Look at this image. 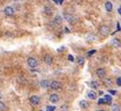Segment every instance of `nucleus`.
Returning a JSON list of instances; mask_svg holds the SVG:
<instances>
[{
    "mask_svg": "<svg viewBox=\"0 0 121 111\" xmlns=\"http://www.w3.org/2000/svg\"><path fill=\"white\" fill-rule=\"evenodd\" d=\"M27 64H28V66L30 68H36L38 66V61L35 57H29L28 60H27Z\"/></svg>",
    "mask_w": 121,
    "mask_h": 111,
    "instance_id": "1",
    "label": "nucleus"
},
{
    "mask_svg": "<svg viewBox=\"0 0 121 111\" xmlns=\"http://www.w3.org/2000/svg\"><path fill=\"white\" fill-rule=\"evenodd\" d=\"M48 88H51L52 90H60L61 89V83L59 81H51L48 84Z\"/></svg>",
    "mask_w": 121,
    "mask_h": 111,
    "instance_id": "2",
    "label": "nucleus"
},
{
    "mask_svg": "<svg viewBox=\"0 0 121 111\" xmlns=\"http://www.w3.org/2000/svg\"><path fill=\"white\" fill-rule=\"evenodd\" d=\"M99 34L104 37L107 36V35L110 34V28L107 27V26H102V27H99Z\"/></svg>",
    "mask_w": 121,
    "mask_h": 111,
    "instance_id": "3",
    "label": "nucleus"
},
{
    "mask_svg": "<svg viewBox=\"0 0 121 111\" xmlns=\"http://www.w3.org/2000/svg\"><path fill=\"white\" fill-rule=\"evenodd\" d=\"M29 101H30V103L32 104V105H38L39 103H40V98H39V96H37V95H34V96H31L30 98H29Z\"/></svg>",
    "mask_w": 121,
    "mask_h": 111,
    "instance_id": "4",
    "label": "nucleus"
},
{
    "mask_svg": "<svg viewBox=\"0 0 121 111\" xmlns=\"http://www.w3.org/2000/svg\"><path fill=\"white\" fill-rule=\"evenodd\" d=\"M4 13H5V15H7V16H13L14 13H15V9L13 8V7H10V6H7L6 8L4 9Z\"/></svg>",
    "mask_w": 121,
    "mask_h": 111,
    "instance_id": "5",
    "label": "nucleus"
},
{
    "mask_svg": "<svg viewBox=\"0 0 121 111\" xmlns=\"http://www.w3.org/2000/svg\"><path fill=\"white\" fill-rule=\"evenodd\" d=\"M105 74H106L105 68H98V69L96 71V75H97L99 79H104V78H105Z\"/></svg>",
    "mask_w": 121,
    "mask_h": 111,
    "instance_id": "6",
    "label": "nucleus"
},
{
    "mask_svg": "<svg viewBox=\"0 0 121 111\" xmlns=\"http://www.w3.org/2000/svg\"><path fill=\"white\" fill-rule=\"evenodd\" d=\"M44 63L46 65H51L53 63V57L51 55H45L44 56Z\"/></svg>",
    "mask_w": 121,
    "mask_h": 111,
    "instance_id": "7",
    "label": "nucleus"
},
{
    "mask_svg": "<svg viewBox=\"0 0 121 111\" xmlns=\"http://www.w3.org/2000/svg\"><path fill=\"white\" fill-rule=\"evenodd\" d=\"M50 102H52L53 104H56L59 102V96L56 95V94H51V96H50Z\"/></svg>",
    "mask_w": 121,
    "mask_h": 111,
    "instance_id": "8",
    "label": "nucleus"
},
{
    "mask_svg": "<svg viewBox=\"0 0 121 111\" xmlns=\"http://www.w3.org/2000/svg\"><path fill=\"white\" fill-rule=\"evenodd\" d=\"M88 97H89L90 100H96V98H97V94L93 92V90H89V92H88Z\"/></svg>",
    "mask_w": 121,
    "mask_h": 111,
    "instance_id": "9",
    "label": "nucleus"
},
{
    "mask_svg": "<svg viewBox=\"0 0 121 111\" xmlns=\"http://www.w3.org/2000/svg\"><path fill=\"white\" fill-rule=\"evenodd\" d=\"M48 84H50V81H48V80H42V81H40V87L44 88V89L48 88Z\"/></svg>",
    "mask_w": 121,
    "mask_h": 111,
    "instance_id": "10",
    "label": "nucleus"
},
{
    "mask_svg": "<svg viewBox=\"0 0 121 111\" xmlns=\"http://www.w3.org/2000/svg\"><path fill=\"white\" fill-rule=\"evenodd\" d=\"M112 45L114 46V47H121V42L119 39H112Z\"/></svg>",
    "mask_w": 121,
    "mask_h": 111,
    "instance_id": "11",
    "label": "nucleus"
},
{
    "mask_svg": "<svg viewBox=\"0 0 121 111\" xmlns=\"http://www.w3.org/2000/svg\"><path fill=\"white\" fill-rule=\"evenodd\" d=\"M64 18H65L68 22H74V18H73L69 13H65V14H64Z\"/></svg>",
    "mask_w": 121,
    "mask_h": 111,
    "instance_id": "12",
    "label": "nucleus"
},
{
    "mask_svg": "<svg viewBox=\"0 0 121 111\" xmlns=\"http://www.w3.org/2000/svg\"><path fill=\"white\" fill-rule=\"evenodd\" d=\"M105 8H106L107 12H111L112 9H113V6H112L111 1H106V2H105Z\"/></svg>",
    "mask_w": 121,
    "mask_h": 111,
    "instance_id": "13",
    "label": "nucleus"
},
{
    "mask_svg": "<svg viewBox=\"0 0 121 111\" xmlns=\"http://www.w3.org/2000/svg\"><path fill=\"white\" fill-rule=\"evenodd\" d=\"M43 12H44V14L47 15V16H51V15H52V9L50 8V7H44Z\"/></svg>",
    "mask_w": 121,
    "mask_h": 111,
    "instance_id": "14",
    "label": "nucleus"
},
{
    "mask_svg": "<svg viewBox=\"0 0 121 111\" xmlns=\"http://www.w3.org/2000/svg\"><path fill=\"white\" fill-rule=\"evenodd\" d=\"M104 101H105V103H107V104H112V96L111 95H105Z\"/></svg>",
    "mask_w": 121,
    "mask_h": 111,
    "instance_id": "15",
    "label": "nucleus"
},
{
    "mask_svg": "<svg viewBox=\"0 0 121 111\" xmlns=\"http://www.w3.org/2000/svg\"><path fill=\"white\" fill-rule=\"evenodd\" d=\"M80 106L82 108V109H86L88 106H89V104H88V102L82 100V101H80Z\"/></svg>",
    "mask_w": 121,
    "mask_h": 111,
    "instance_id": "16",
    "label": "nucleus"
},
{
    "mask_svg": "<svg viewBox=\"0 0 121 111\" xmlns=\"http://www.w3.org/2000/svg\"><path fill=\"white\" fill-rule=\"evenodd\" d=\"M89 86H90V87H91L92 89H97V88L99 87V84L96 82V81H91V82L89 83Z\"/></svg>",
    "mask_w": 121,
    "mask_h": 111,
    "instance_id": "17",
    "label": "nucleus"
},
{
    "mask_svg": "<svg viewBox=\"0 0 121 111\" xmlns=\"http://www.w3.org/2000/svg\"><path fill=\"white\" fill-rule=\"evenodd\" d=\"M104 84L106 86V87H110L112 84V80L108 78V79H104Z\"/></svg>",
    "mask_w": 121,
    "mask_h": 111,
    "instance_id": "18",
    "label": "nucleus"
},
{
    "mask_svg": "<svg viewBox=\"0 0 121 111\" xmlns=\"http://www.w3.org/2000/svg\"><path fill=\"white\" fill-rule=\"evenodd\" d=\"M76 61H77V64L78 65H83L84 64V58L83 57H77Z\"/></svg>",
    "mask_w": 121,
    "mask_h": 111,
    "instance_id": "19",
    "label": "nucleus"
},
{
    "mask_svg": "<svg viewBox=\"0 0 121 111\" xmlns=\"http://www.w3.org/2000/svg\"><path fill=\"white\" fill-rule=\"evenodd\" d=\"M7 109V106H6V104L4 103L2 101H0V111H5Z\"/></svg>",
    "mask_w": 121,
    "mask_h": 111,
    "instance_id": "20",
    "label": "nucleus"
},
{
    "mask_svg": "<svg viewBox=\"0 0 121 111\" xmlns=\"http://www.w3.org/2000/svg\"><path fill=\"white\" fill-rule=\"evenodd\" d=\"M61 21H62V18H61V16H56V18H54V23H56V24H60Z\"/></svg>",
    "mask_w": 121,
    "mask_h": 111,
    "instance_id": "21",
    "label": "nucleus"
},
{
    "mask_svg": "<svg viewBox=\"0 0 121 111\" xmlns=\"http://www.w3.org/2000/svg\"><path fill=\"white\" fill-rule=\"evenodd\" d=\"M45 111H56V106L54 105H47Z\"/></svg>",
    "mask_w": 121,
    "mask_h": 111,
    "instance_id": "22",
    "label": "nucleus"
},
{
    "mask_svg": "<svg viewBox=\"0 0 121 111\" xmlns=\"http://www.w3.org/2000/svg\"><path fill=\"white\" fill-rule=\"evenodd\" d=\"M119 110H120V108H119L118 104H113L112 105V111H119Z\"/></svg>",
    "mask_w": 121,
    "mask_h": 111,
    "instance_id": "23",
    "label": "nucleus"
},
{
    "mask_svg": "<svg viewBox=\"0 0 121 111\" xmlns=\"http://www.w3.org/2000/svg\"><path fill=\"white\" fill-rule=\"evenodd\" d=\"M88 41H91V42H93V41H96V38H95V36H92V35H88Z\"/></svg>",
    "mask_w": 121,
    "mask_h": 111,
    "instance_id": "24",
    "label": "nucleus"
},
{
    "mask_svg": "<svg viewBox=\"0 0 121 111\" xmlns=\"http://www.w3.org/2000/svg\"><path fill=\"white\" fill-rule=\"evenodd\" d=\"M117 84H118L119 87H121V76H119V78L117 79Z\"/></svg>",
    "mask_w": 121,
    "mask_h": 111,
    "instance_id": "25",
    "label": "nucleus"
},
{
    "mask_svg": "<svg viewBox=\"0 0 121 111\" xmlns=\"http://www.w3.org/2000/svg\"><path fill=\"white\" fill-rule=\"evenodd\" d=\"M68 60H69V61H74V57L72 55H69L68 56Z\"/></svg>",
    "mask_w": 121,
    "mask_h": 111,
    "instance_id": "26",
    "label": "nucleus"
},
{
    "mask_svg": "<svg viewBox=\"0 0 121 111\" xmlns=\"http://www.w3.org/2000/svg\"><path fill=\"white\" fill-rule=\"evenodd\" d=\"M105 103V101H104V98H100L99 101H98V104H104Z\"/></svg>",
    "mask_w": 121,
    "mask_h": 111,
    "instance_id": "27",
    "label": "nucleus"
},
{
    "mask_svg": "<svg viewBox=\"0 0 121 111\" xmlns=\"http://www.w3.org/2000/svg\"><path fill=\"white\" fill-rule=\"evenodd\" d=\"M108 92H111V95H115V94H117V92H115V90H110Z\"/></svg>",
    "mask_w": 121,
    "mask_h": 111,
    "instance_id": "28",
    "label": "nucleus"
},
{
    "mask_svg": "<svg viewBox=\"0 0 121 111\" xmlns=\"http://www.w3.org/2000/svg\"><path fill=\"white\" fill-rule=\"evenodd\" d=\"M93 53H95V51H89V52H88V56L90 57V56H91V55H93Z\"/></svg>",
    "mask_w": 121,
    "mask_h": 111,
    "instance_id": "29",
    "label": "nucleus"
},
{
    "mask_svg": "<svg viewBox=\"0 0 121 111\" xmlns=\"http://www.w3.org/2000/svg\"><path fill=\"white\" fill-rule=\"evenodd\" d=\"M61 110H67V106H66V105H64V106H61Z\"/></svg>",
    "mask_w": 121,
    "mask_h": 111,
    "instance_id": "30",
    "label": "nucleus"
},
{
    "mask_svg": "<svg viewBox=\"0 0 121 111\" xmlns=\"http://www.w3.org/2000/svg\"><path fill=\"white\" fill-rule=\"evenodd\" d=\"M118 12H119V14H120V15H121V6H120V7H119V8H118Z\"/></svg>",
    "mask_w": 121,
    "mask_h": 111,
    "instance_id": "31",
    "label": "nucleus"
},
{
    "mask_svg": "<svg viewBox=\"0 0 121 111\" xmlns=\"http://www.w3.org/2000/svg\"><path fill=\"white\" fill-rule=\"evenodd\" d=\"M0 98H1V92H0Z\"/></svg>",
    "mask_w": 121,
    "mask_h": 111,
    "instance_id": "32",
    "label": "nucleus"
},
{
    "mask_svg": "<svg viewBox=\"0 0 121 111\" xmlns=\"http://www.w3.org/2000/svg\"><path fill=\"white\" fill-rule=\"evenodd\" d=\"M98 111H105V110H98Z\"/></svg>",
    "mask_w": 121,
    "mask_h": 111,
    "instance_id": "33",
    "label": "nucleus"
},
{
    "mask_svg": "<svg viewBox=\"0 0 121 111\" xmlns=\"http://www.w3.org/2000/svg\"><path fill=\"white\" fill-rule=\"evenodd\" d=\"M42 111H44V110H42Z\"/></svg>",
    "mask_w": 121,
    "mask_h": 111,
    "instance_id": "34",
    "label": "nucleus"
}]
</instances>
